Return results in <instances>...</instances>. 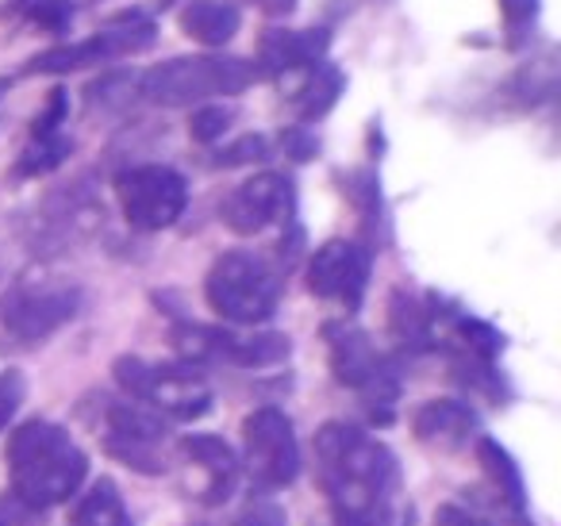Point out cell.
Masks as SVG:
<instances>
[{"label": "cell", "mask_w": 561, "mask_h": 526, "mask_svg": "<svg viewBox=\"0 0 561 526\" xmlns=\"http://www.w3.org/2000/svg\"><path fill=\"white\" fill-rule=\"evenodd\" d=\"M316 461L339 526H404L412 518L397 454L362 426L343 419L323 423L316 434Z\"/></svg>", "instance_id": "1"}, {"label": "cell", "mask_w": 561, "mask_h": 526, "mask_svg": "<svg viewBox=\"0 0 561 526\" xmlns=\"http://www.w3.org/2000/svg\"><path fill=\"white\" fill-rule=\"evenodd\" d=\"M9 500L24 515H39L81 492L89 477V457L58 423L27 419L9 438Z\"/></svg>", "instance_id": "2"}, {"label": "cell", "mask_w": 561, "mask_h": 526, "mask_svg": "<svg viewBox=\"0 0 561 526\" xmlns=\"http://www.w3.org/2000/svg\"><path fill=\"white\" fill-rule=\"evenodd\" d=\"M262 78L250 58L208 50V55H181L139 73V101L158 108H196V104L227 101L247 93Z\"/></svg>", "instance_id": "3"}, {"label": "cell", "mask_w": 561, "mask_h": 526, "mask_svg": "<svg viewBox=\"0 0 561 526\" xmlns=\"http://www.w3.org/2000/svg\"><path fill=\"white\" fill-rule=\"evenodd\" d=\"M285 273L254 250H224L204 277V300L219 323L262 327L277 316Z\"/></svg>", "instance_id": "4"}, {"label": "cell", "mask_w": 561, "mask_h": 526, "mask_svg": "<svg viewBox=\"0 0 561 526\" xmlns=\"http://www.w3.org/2000/svg\"><path fill=\"white\" fill-rule=\"evenodd\" d=\"M323 342H328L331 373L343 388H351L369 411V419L389 426L397 419L400 400V362L392 354L374 346L366 331L351 319H331L323 323Z\"/></svg>", "instance_id": "5"}, {"label": "cell", "mask_w": 561, "mask_h": 526, "mask_svg": "<svg viewBox=\"0 0 561 526\" xmlns=\"http://www.w3.org/2000/svg\"><path fill=\"white\" fill-rule=\"evenodd\" d=\"M112 377L127 400L170 419H201L211 408V388L201 377V365L188 362H147L139 354H124L112 365Z\"/></svg>", "instance_id": "6"}, {"label": "cell", "mask_w": 561, "mask_h": 526, "mask_svg": "<svg viewBox=\"0 0 561 526\" xmlns=\"http://www.w3.org/2000/svg\"><path fill=\"white\" fill-rule=\"evenodd\" d=\"M158 43V20L150 12H127L101 27V32L85 35V39L58 43L50 50H39L27 58L24 73H39V78H66V73L96 70V66L119 62V58L142 55Z\"/></svg>", "instance_id": "7"}, {"label": "cell", "mask_w": 561, "mask_h": 526, "mask_svg": "<svg viewBox=\"0 0 561 526\" xmlns=\"http://www.w3.org/2000/svg\"><path fill=\"white\" fill-rule=\"evenodd\" d=\"M173 346H178L181 362L204 365V362H224L239 365V369H265V365H280L293 354L289 334L280 331H234V327H208L193 323V319H178L173 323Z\"/></svg>", "instance_id": "8"}, {"label": "cell", "mask_w": 561, "mask_h": 526, "mask_svg": "<svg viewBox=\"0 0 561 526\" xmlns=\"http://www.w3.org/2000/svg\"><path fill=\"white\" fill-rule=\"evenodd\" d=\"M81 311V288L70 281H20L0 300V331L16 346H39L70 327Z\"/></svg>", "instance_id": "9"}, {"label": "cell", "mask_w": 561, "mask_h": 526, "mask_svg": "<svg viewBox=\"0 0 561 526\" xmlns=\"http://www.w3.org/2000/svg\"><path fill=\"white\" fill-rule=\"evenodd\" d=\"M127 227L142 235L170 231L188 208V181L173 165H127L112 181Z\"/></svg>", "instance_id": "10"}, {"label": "cell", "mask_w": 561, "mask_h": 526, "mask_svg": "<svg viewBox=\"0 0 561 526\" xmlns=\"http://www.w3.org/2000/svg\"><path fill=\"white\" fill-rule=\"evenodd\" d=\"M242 465L257 492H280L300 477L297 426L285 411L257 408L242 419Z\"/></svg>", "instance_id": "11"}, {"label": "cell", "mask_w": 561, "mask_h": 526, "mask_svg": "<svg viewBox=\"0 0 561 526\" xmlns=\"http://www.w3.org/2000/svg\"><path fill=\"white\" fill-rule=\"evenodd\" d=\"M101 442L116 461L131 465L135 472H162V446H165V419L158 411L142 408L135 400H112L101 396L96 408Z\"/></svg>", "instance_id": "12"}, {"label": "cell", "mask_w": 561, "mask_h": 526, "mask_svg": "<svg viewBox=\"0 0 561 526\" xmlns=\"http://www.w3.org/2000/svg\"><path fill=\"white\" fill-rule=\"evenodd\" d=\"M374 277V247L362 239H331L308 258L305 285L316 300L358 311Z\"/></svg>", "instance_id": "13"}, {"label": "cell", "mask_w": 561, "mask_h": 526, "mask_svg": "<svg viewBox=\"0 0 561 526\" xmlns=\"http://www.w3.org/2000/svg\"><path fill=\"white\" fill-rule=\"evenodd\" d=\"M219 219L234 235H262L270 227H289L297 219V185L277 170L250 173L242 185H234L219 204Z\"/></svg>", "instance_id": "14"}, {"label": "cell", "mask_w": 561, "mask_h": 526, "mask_svg": "<svg viewBox=\"0 0 561 526\" xmlns=\"http://www.w3.org/2000/svg\"><path fill=\"white\" fill-rule=\"evenodd\" d=\"M335 43L331 24H312V27H265L262 39H257V73L262 78H293V73H305L312 66L328 62V50Z\"/></svg>", "instance_id": "15"}, {"label": "cell", "mask_w": 561, "mask_h": 526, "mask_svg": "<svg viewBox=\"0 0 561 526\" xmlns=\"http://www.w3.org/2000/svg\"><path fill=\"white\" fill-rule=\"evenodd\" d=\"M438 327H443V300H423L408 288H392L389 296V331L400 350L408 354H427L438 346Z\"/></svg>", "instance_id": "16"}, {"label": "cell", "mask_w": 561, "mask_h": 526, "mask_svg": "<svg viewBox=\"0 0 561 526\" xmlns=\"http://www.w3.org/2000/svg\"><path fill=\"white\" fill-rule=\"evenodd\" d=\"M181 457L188 465H196L204 477V484L196 488L201 503H224L234 492V480H239V457L216 434H188L181 438Z\"/></svg>", "instance_id": "17"}, {"label": "cell", "mask_w": 561, "mask_h": 526, "mask_svg": "<svg viewBox=\"0 0 561 526\" xmlns=\"http://www.w3.org/2000/svg\"><path fill=\"white\" fill-rule=\"evenodd\" d=\"M412 431L423 446L454 454V449H466L477 434V411L461 400H427L415 408Z\"/></svg>", "instance_id": "18"}, {"label": "cell", "mask_w": 561, "mask_h": 526, "mask_svg": "<svg viewBox=\"0 0 561 526\" xmlns=\"http://www.w3.org/2000/svg\"><path fill=\"white\" fill-rule=\"evenodd\" d=\"M178 27L204 50H224L242 32V12L234 0H185L178 9Z\"/></svg>", "instance_id": "19"}, {"label": "cell", "mask_w": 561, "mask_h": 526, "mask_svg": "<svg viewBox=\"0 0 561 526\" xmlns=\"http://www.w3.org/2000/svg\"><path fill=\"white\" fill-rule=\"evenodd\" d=\"M343 93H346V73L335 62H320L300 73V89L293 93V108H297L300 127L328 119L331 108L343 101Z\"/></svg>", "instance_id": "20"}, {"label": "cell", "mask_w": 561, "mask_h": 526, "mask_svg": "<svg viewBox=\"0 0 561 526\" xmlns=\"http://www.w3.org/2000/svg\"><path fill=\"white\" fill-rule=\"evenodd\" d=\"M477 457H481V469L489 472L492 488L507 503V511L515 518H523V511H527V484H523V472L515 465V457L496 438H477Z\"/></svg>", "instance_id": "21"}, {"label": "cell", "mask_w": 561, "mask_h": 526, "mask_svg": "<svg viewBox=\"0 0 561 526\" xmlns=\"http://www.w3.org/2000/svg\"><path fill=\"white\" fill-rule=\"evenodd\" d=\"M73 526H135L116 480L101 477L73 507Z\"/></svg>", "instance_id": "22"}, {"label": "cell", "mask_w": 561, "mask_h": 526, "mask_svg": "<svg viewBox=\"0 0 561 526\" xmlns=\"http://www.w3.org/2000/svg\"><path fill=\"white\" fill-rule=\"evenodd\" d=\"M70 155H73V139L66 132L43 135V139H27V147L20 150L16 165H12V173H16L20 181L47 178V173H55L62 162H70Z\"/></svg>", "instance_id": "23"}, {"label": "cell", "mask_w": 561, "mask_h": 526, "mask_svg": "<svg viewBox=\"0 0 561 526\" xmlns=\"http://www.w3.org/2000/svg\"><path fill=\"white\" fill-rule=\"evenodd\" d=\"M85 101L89 108H101V112H119V108H131L139 101V73L131 70H116V73H104L101 81L85 89Z\"/></svg>", "instance_id": "24"}, {"label": "cell", "mask_w": 561, "mask_h": 526, "mask_svg": "<svg viewBox=\"0 0 561 526\" xmlns=\"http://www.w3.org/2000/svg\"><path fill=\"white\" fill-rule=\"evenodd\" d=\"M234 124V108L224 101H211V104H196L188 112V139L201 142V147H216Z\"/></svg>", "instance_id": "25"}, {"label": "cell", "mask_w": 561, "mask_h": 526, "mask_svg": "<svg viewBox=\"0 0 561 526\" xmlns=\"http://www.w3.org/2000/svg\"><path fill=\"white\" fill-rule=\"evenodd\" d=\"M89 0H35L32 9L24 12V20L35 27V32H47V35H66L78 20V12L85 9Z\"/></svg>", "instance_id": "26"}, {"label": "cell", "mask_w": 561, "mask_h": 526, "mask_svg": "<svg viewBox=\"0 0 561 526\" xmlns=\"http://www.w3.org/2000/svg\"><path fill=\"white\" fill-rule=\"evenodd\" d=\"M346 196H351L354 208H358L366 231H377V227H381V185H377L374 173L369 170L346 173Z\"/></svg>", "instance_id": "27"}, {"label": "cell", "mask_w": 561, "mask_h": 526, "mask_svg": "<svg viewBox=\"0 0 561 526\" xmlns=\"http://www.w3.org/2000/svg\"><path fill=\"white\" fill-rule=\"evenodd\" d=\"M273 155V142L265 135H242L234 142H224V147L211 155V165H224V170H234V165H254L265 162Z\"/></svg>", "instance_id": "28"}, {"label": "cell", "mask_w": 561, "mask_h": 526, "mask_svg": "<svg viewBox=\"0 0 561 526\" xmlns=\"http://www.w3.org/2000/svg\"><path fill=\"white\" fill-rule=\"evenodd\" d=\"M500 16H504V32L507 43L519 47L530 32H535L538 16H542V0H496Z\"/></svg>", "instance_id": "29"}, {"label": "cell", "mask_w": 561, "mask_h": 526, "mask_svg": "<svg viewBox=\"0 0 561 526\" xmlns=\"http://www.w3.org/2000/svg\"><path fill=\"white\" fill-rule=\"evenodd\" d=\"M66 119H70V93H66L62 85H55L47 93V104H43V112L32 119V132H27V139H43V135L66 132Z\"/></svg>", "instance_id": "30"}, {"label": "cell", "mask_w": 561, "mask_h": 526, "mask_svg": "<svg viewBox=\"0 0 561 526\" xmlns=\"http://www.w3.org/2000/svg\"><path fill=\"white\" fill-rule=\"evenodd\" d=\"M234 526H289V515L277 500H265V495H254L247 507L234 515Z\"/></svg>", "instance_id": "31"}, {"label": "cell", "mask_w": 561, "mask_h": 526, "mask_svg": "<svg viewBox=\"0 0 561 526\" xmlns=\"http://www.w3.org/2000/svg\"><path fill=\"white\" fill-rule=\"evenodd\" d=\"M24 396H27L24 373H16V369H4V373H0V431H4V426L12 423V415L20 411Z\"/></svg>", "instance_id": "32"}, {"label": "cell", "mask_w": 561, "mask_h": 526, "mask_svg": "<svg viewBox=\"0 0 561 526\" xmlns=\"http://www.w3.org/2000/svg\"><path fill=\"white\" fill-rule=\"evenodd\" d=\"M280 150H285V158H293V162H312V158L320 155V139L300 124L285 127V132H280Z\"/></svg>", "instance_id": "33"}, {"label": "cell", "mask_w": 561, "mask_h": 526, "mask_svg": "<svg viewBox=\"0 0 561 526\" xmlns=\"http://www.w3.org/2000/svg\"><path fill=\"white\" fill-rule=\"evenodd\" d=\"M435 526H500V523H492L489 515H481L473 507H461V503H443L435 511Z\"/></svg>", "instance_id": "34"}, {"label": "cell", "mask_w": 561, "mask_h": 526, "mask_svg": "<svg viewBox=\"0 0 561 526\" xmlns=\"http://www.w3.org/2000/svg\"><path fill=\"white\" fill-rule=\"evenodd\" d=\"M242 4H250L270 20H289L300 9V0H242Z\"/></svg>", "instance_id": "35"}, {"label": "cell", "mask_w": 561, "mask_h": 526, "mask_svg": "<svg viewBox=\"0 0 561 526\" xmlns=\"http://www.w3.org/2000/svg\"><path fill=\"white\" fill-rule=\"evenodd\" d=\"M32 4H35V0H4V4H0V12H4V20H9V16H24Z\"/></svg>", "instance_id": "36"}, {"label": "cell", "mask_w": 561, "mask_h": 526, "mask_svg": "<svg viewBox=\"0 0 561 526\" xmlns=\"http://www.w3.org/2000/svg\"><path fill=\"white\" fill-rule=\"evenodd\" d=\"M16 518H27V515H24V511H20L12 500H9V503H0V526H12Z\"/></svg>", "instance_id": "37"}, {"label": "cell", "mask_w": 561, "mask_h": 526, "mask_svg": "<svg viewBox=\"0 0 561 526\" xmlns=\"http://www.w3.org/2000/svg\"><path fill=\"white\" fill-rule=\"evenodd\" d=\"M9 89H12V81H9V78H0V96L9 93Z\"/></svg>", "instance_id": "38"}]
</instances>
